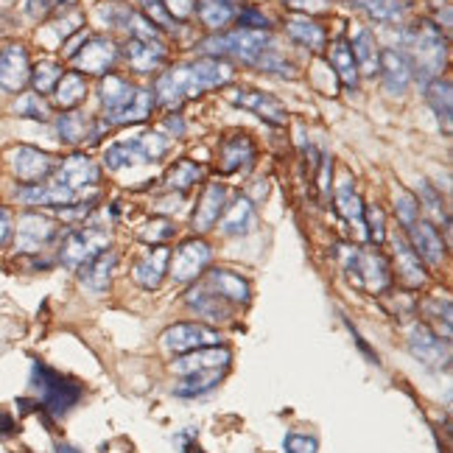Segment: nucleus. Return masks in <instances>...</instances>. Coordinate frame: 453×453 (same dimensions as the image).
I'll return each mask as SVG.
<instances>
[{
  "label": "nucleus",
  "mask_w": 453,
  "mask_h": 453,
  "mask_svg": "<svg viewBox=\"0 0 453 453\" xmlns=\"http://www.w3.org/2000/svg\"><path fill=\"white\" fill-rule=\"evenodd\" d=\"M233 76H235V71L226 59L202 57L196 62L168 67V71L157 79L154 96H157V104H160V107L177 110L190 98H199L207 90H216V87L230 84Z\"/></svg>",
  "instance_id": "1"
},
{
  "label": "nucleus",
  "mask_w": 453,
  "mask_h": 453,
  "mask_svg": "<svg viewBox=\"0 0 453 453\" xmlns=\"http://www.w3.org/2000/svg\"><path fill=\"white\" fill-rule=\"evenodd\" d=\"M28 380H31L34 395H37L40 411L57 417V420L65 414H71L76 409V403L81 400V395H84L79 380L57 372L54 367H48V364L40 361V358L31 361V378Z\"/></svg>",
  "instance_id": "2"
},
{
  "label": "nucleus",
  "mask_w": 453,
  "mask_h": 453,
  "mask_svg": "<svg viewBox=\"0 0 453 453\" xmlns=\"http://www.w3.org/2000/svg\"><path fill=\"white\" fill-rule=\"evenodd\" d=\"M406 57L411 62L414 76L423 84L440 79V73L445 71V59H448V42L442 37V31L437 23L431 20H420L414 23L411 31L406 34Z\"/></svg>",
  "instance_id": "3"
},
{
  "label": "nucleus",
  "mask_w": 453,
  "mask_h": 453,
  "mask_svg": "<svg viewBox=\"0 0 453 453\" xmlns=\"http://www.w3.org/2000/svg\"><path fill=\"white\" fill-rule=\"evenodd\" d=\"M171 143H173L171 134L149 129V132L129 137V141L112 143L107 151H104V165H107L110 171H124V168H132V165L157 163V160H163V157L168 154Z\"/></svg>",
  "instance_id": "4"
},
{
  "label": "nucleus",
  "mask_w": 453,
  "mask_h": 453,
  "mask_svg": "<svg viewBox=\"0 0 453 453\" xmlns=\"http://www.w3.org/2000/svg\"><path fill=\"white\" fill-rule=\"evenodd\" d=\"M272 48L269 31H252V28H233V31H221L216 37L202 42V54L204 57H233L243 65H257V59Z\"/></svg>",
  "instance_id": "5"
},
{
  "label": "nucleus",
  "mask_w": 453,
  "mask_h": 453,
  "mask_svg": "<svg viewBox=\"0 0 453 453\" xmlns=\"http://www.w3.org/2000/svg\"><path fill=\"white\" fill-rule=\"evenodd\" d=\"M344 272L347 277L367 288L370 294H383L392 286V269L378 250H358V247H342Z\"/></svg>",
  "instance_id": "6"
},
{
  "label": "nucleus",
  "mask_w": 453,
  "mask_h": 453,
  "mask_svg": "<svg viewBox=\"0 0 453 453\" xmlns=\"http://www.w3.org/2000/svg\"><path fill=\"white\" fill-rule=\"evenodd\" d=\"M107 247H110V230H104V226H93V224L79 226V230H71L65 235L62 247H59V264L79 272L87 260L96 257Z\"/></svg>",
  "instance_id": "7"
},
{
  "label": "nucleus",
  "mask_w": 453,
  "mask_h": 453,
  "mask_svg": "<svg viewBox=\"0 0 453 453\" xmlns=\"http://www.w3.org/2000/svg\"><path fill=\"white\" fill-rule=\"evenodd\" d=\"M211 260H213L211 243H207L204 238H188L168 257V274L177 283H194L204 274V269H207Z\"/></svg>",
  "instance_id": "8"
},
{
  "label": "nucleus",
  "mask_w": 453,
  "mask_h": 453,
  "mask_svg": "<svg viewBox=\"0 0 453 453\" xmlns=\"http://www.w3.org/2000/svg\"><path fill=\"white\" fill-rule=\"evenodd\" d=\"M118 57H120V50L110 37H93V34H87V37L81 40V48H76L71 54V62L81 73L107 76L115 71Z\"/></svg>",
  "instance_id": "9"
},
{
  "label": "nucleus",
  "mask_w": 453,
  "mask_h": 453,
  "mask_svg": "<svg viewBox=\"0 0 453 453\" xmlns=\"http://www.w3.org/2000/svg\"><path fill=\"white\" fill-rule=\"evenodd\" d=\"M163 347L173 356H182L190 350H202V347H216L221 344V334L211 325H199V322H180L163 330L160 336Z\"/></svg>",
  "instance_id": "10"
},
{
  "label": "nucleus",
  "mask_w": 453,
  "mask_h": 453,
  "mask_svg": "<svg viewBox=\"0 0 453 453\" xmlns=\"http://www.w3.org/2000/svg\"><path fill=\"white\" fill-rule=\"evenodd\" d=\"M9 163H12L14 177L23 185H37V182L50 180L57 165H59V160L54 154H48L42 149H34V146H14L9 151Z\"/></svg>",
  "instance_id": "11"
},
{
  "label": "nucleus",
  "mask_w": 453,
  "mask_h": 453,
  "mask_svg": "<svg viewBox=\"0 0 453 453\" xmlns=\"http://www.w3.org/2000/svg\"><path fill=\"white\" fill-rule=\"evenodd\" d=\"M54 180L84 199V196L96 194V182L101 180V168L87 154H71L57 165Z\"/></svg>",
  "instance_id": "12"
},
{
  "label": "nucleus",
  "mask_w": 453,
  "mask_h": 453,
  "mask_svg": "<svg viewBox=\"0 0 453 453\" xmlns=\"http://www.w3.org/2000/svg\"><path fill=\"white\" fill-rule=\"evenodd\" d=\"M226 98H230V104H235L238 110H247V112L257 115L269 127H286L288 124V110L283 107V101L274 98L272 93H260V90H250V87H238V90L226 93Z\"/></svg>",
  "instance_id": "13"
},
{
  "label": "nucleus",
  "mask_w": 453,
  "mask_h": 453,
  "mask_svg": "<svg viewBox=\"0 0 453 453\" xmlns=\"http://www.w3.org/2000/svg\"><path fill=\"white\" fill-rule=\"evenodd\" d=\"M409 350L411 356L426 364L431 370H445L448 361H450V353H448V339H440V334H434V330L423 322L411 325L409 330Z\"/></svg>",
  "instance_id": "14"
},
{
  "label": "nucleus",
  "mask_w": 453,
  "mask_h": 453,
  "mask_svg": "<svg viewBox=\"0 0 453 453\" xmlns=\"http://www.w3.org/2000/svg\"><path fill=\"white\" fill-rule=\"evenodd\" d=\"M31 81V59L28 50L20 42H9L0 48V90L23 93Z\"/></svg>",
  "instance_id": "15"
},
{
  "label": "nucleus",
  "mask_w": 453,
  "mask_h": 453,
  "mask_svg": "<svg viewBox=\"0 0 453 453\" xmlns=\"http://www.w3.org/2000/svg\"><path fill=\"white\" fill-rule=\"evenodd\" d=\"M59 235V224L42 213H23L17 221V250L20 252H42L48 243Z\"/></svg>",
  "instance_id": "16"
},
{
  "label": "nucleus",
  "mask_w": 453,
  "mask_h": 453,
  "mask_svg": "<svg viewBox=\"0 0 453 453\" xmlns=\"http://www.w3.org/2000/svg\"><path fill=\"white\" fill-rule=\"evenodd\" d=\"M257 160L255 141L243 132H233L221 137L219 143V171L221 173H243L250 171Z\"/></svg>",
  "instance_id": "17"
},
{
  "label": "nucleus",
  "mask_w": 453,
  "mask_h": 453,
  "mask_svg": "<svg viewBox=\"0 0 453 453\" xmlns=\"http://www.w3.org/2000/svg\"><path fill=\"white\" fill-rule=\"evenodd\" d=\"M199 280L213 294H219L224 303H230L233 308H243V305H250V300H252V286H250L247 277L238 274V272L211 269V272H204Z\"/></svg>",
  "instance_id": "18"
},
{
  "label": "nucleus",
  "mask_w": 453,
  "mask_h": 453,
  "mask_svg": "<svg viewBox=\"0 0 453 453\" xmlns=\"http://www.w3.org/2000/svg\"><path fill=\"white\" fill-rule=\"evenodd\" d=\"M233 364V353L226 347L216 344V347H202V350H190L182 353L177 361L171 364L173 375H194V372H211V370H230Z\"/></svg>",
  "instance_id": "19"
},
{
  "label": "nucleus",
  "mask_w": 453,
  "mask_h": 453,
  "mask_svg": "<svg viewBox=\"0 0 453 453\" xmlns=\"http://www.w3.org/2000/svg\"><path fill=\"white\" fill-rule=\"evenodd\" d=\"M378 73H380L383 87H387L389 96H403L414 81L411 62L406 57V50H400V48H383L380 50Z\"/></svg>",
  "instance_id": "20"
},
{
  "label": "nucleus",
  "mask_w": 453,
  "mask_h": 453,
  "mask_svg": "<svg viewBox=\"0 0 453 453\" xmlns=\"http://www.w3.org/2000/svg\"><path fill=\"white\" fill-rule=\"evenodd\" d=\"M124 59L137 76H149L165 67L168 50L160 40H129L124 45Z\"/></svg>",
  "instance_id": "21"
},
{
  "label": "nucleus",
  "mask_w": 453,
  "mask_h": 453,
  "mask_svg": "<svg viewBox=\"0 0 453 453\" xmlns=\"http://www.w3.org/2000/svg\"><path fill=\"white\" fill-rule=\"evenodd\" d=\"M409 243L411 250L420 255V260L431 269H440L445 260V241L440 235V230L431 221H414L409 226Z\"/></svg>",
  "instance_id": "22"
},
{
  "label": "nucleus",
  "mask_w": 453,
  "mask_h": 453,
  "mask_svg": "<svg viewBox=\"0 0 453 453\" xmlns=\"http://www.w3.org/2000/svg\"><path fill=\"white\" fill-rule=\"evenodd\" d=\"M168 257H171L168 243H165V247H151V250H146L141 257L134 260L132 280L141 286V288H146V291H157V288L163 286L165 274H168Z\"/></svg>",
  "instance_id": "23"
},
{
  "label": "nucleus",
  "mask_w": 453,
  "mask_h": 453,
  "mask_svg": "<svg viewBox=\"0 0 453 453\" xmlns=\"http://www.w3.org/2000/svg\"><path fill=\"white\" fill-rule=\"evenodd\" d=\"M224 207H226V188L221 182H207L199 196L196 211L190 216V226H194L196 233H211L219 224Z\"/></svg>",
  "instance_id": "24"
},
{
  "label": "nucleus",
  "mask_w": 453,
  "mask_h": 453,
  "mask_svg": "<svg viewBox=\"0 0 453 453\" xmlns=\"http://www.w3.org/2000/svg\"><path fill=\"white\" fill-rule=\"evenodd\" d=\"M392 247H395V269L400 274V280H403L409 288H423L426 280H428V272H426V264L420 260V255L411 250L409 238L395 233L392 235Z\"/></svg>",
  "instance_id": "25"
},
{
  "label": "nucleus",
  "mask_w": 453,
  "mask_h": 453,
  "mask_svg": "<svg viewBox=\"0 0 453 453\" xmlns=\"http://www.w3.org/2000/svg\"><path fill=\"white\" fill-rule=\"evenodd\" d=\"M101 17H107L110 26L120 28L129 34V40H160V31H157L146 17L132 9V6H107L101 9Z\"/></svg>",
  "instance_id": "26"
},
{
  "label": "nucleus",
  "mask_w": 453,
  "mask_h": 453,
  "mask_svg": "<svg viewBox=\"0 0 453 453\" xmlns=\"http://www.w3.org/2000/svg\"><path fill=\"white\" fill-rule=\"evenodd\" d=\"M221 233L230 238H243L257 230V211L247 196H235L221 213Z\"/></svg>",
  "instance_id": "27"
},
{
  "label": "nucleus",
  "mask_w": 453,
  "mask_h": 453,
  "mask_svg": "<svg viewBox=\"0 0 453 453\" xmlns=\"http://www.w3.org/2000/svg\"><path fill=\"white\" fill-rule=\"evenodd\" d=\"M154 107H157L154 90H149V87H137L132 101L124 104V107L115 110V112H107V115H104V120H107L110 127H134V124H143V120H149Z\"/></svg>",
  "instance_id": "28"
},
{
  "label": "nucleus",
  "mask_w": 453,
  "mask_h": 453,
  "mask_svg": "<svg viewBox=\"0 0 453 453\" xmlns=\"http://www.w3.org/2000/svg\"><path fill=\"white\" fill-rule=\"evenodd\" d=\"M185 303L194 308L199 317H204L207 322H216V319L219 322H230L233 313H235V308L230 303H224L219 294H213L202 280H196L194 286H190Z\"/></svg>",
  "instance_id": "29"
},
{
  "label": "nucleus",
  "mask_w": 453,
  "mask_h": 453,
  "mask_svg": "<svg viewBox=\"0 0 453 453\" xmlns=\"http://www.w3.org/2000/svg\"><path fill=\"white\" fill-rule=\"evenodd\" d=\"M115 266H118V252L115 250H104V252H98L96 257H90L87 264L79 269V280L90 288V291H96V294H101V291H107L110 288V283H112V277H115Z\"/></svg>",
  "instance_id": "30"
},
{
  "label": "nucleus",
  "mask_w": 453,
  "mask_h": 453,
  "mask_svg": "<svg viewBox=\"0 0 453 453\" xmlns=\"http://www.w3.org/2000/svg\"><path fill=\"white\" fill-rule=\"evenodd\" d=\"M286 34L297 45L308 48L311 54H322V50L327 48L325 28L317 20H311L308 14H291V17H286Z\"/></svg>",
  "instance_id": "31"
},
{
  "label": "nucleus",
  "mask_w": 453,
  "mask_h": 453,
  "mask_svg": "<svg viewBox=\"0 0 453 453\" xmlns=\"http://www.w3.org/2000/svg\"><path fill=\"white\" fill-rule=\"evenodd\" d=\"M96 132H98L96 120L84 112L71 110V112L57 118V134H59V141L67 146H81L84 141H93Z\"/></svg>",
  "instance_id": "32"
},
{
  "label": "nucleus",
  "mask_w": 453,
  "mask_h": 453,
  "mask_svg": "<svg viewBox=\"0 0 453 453\" xmlns=\"http://www.w3.org/2000/svg\"><path fill=\"white\" fill-rule=\"evenodd\" d=\"M330 67L336 71L339 81L344 90L356 93L358 90V81H361V73H358V65L353 59V50H350V40L339 37L334 42V48H330Z\"/></svg>",
  "instance_id": "33"
},
{
  "label": "nucleus",
  "mask_w": 453,
  "mask_h": 453,
  "mask_svg": "<svg viewBox=\"0 0 453 453\" xmlns=\"http://www.w3.org/2000/svg\"><path fill=\"white\" fill-rule=\"evenodd\" d=\"M350 50H353V59L358 65V73H367L375 76L378 73V65H380V48L375 42V34L370 28H358L350 40Z\"/></svg>",
  "instance_id": "34"
},
{
  "label": "nucleus",
  "mask_w": 453,
  "mask_h": 453,
  "mask_svg": "<svg viewBox=\"0 0 453 453\" xmlns=\"http://www.w3.org/2000/svg\"><path fill=\"white\" fill-rule=\"evenodd\" d=\"M336 211H339V216L344 221H350L356 230H361V235H364V221H361V216H364V202L356 194V185H353L350 173H344V177L336 182Z\"/></svg>",
  "instance_id": "35"
},
{
  "label": "nucleus",
  "mask_w": 453,
  "mask_h": 453,
  "mask_svg": "<svg viewBox=\"0 0 453 453\" xmlns=\"http://www.w3.org/2000/svg\"><path fill=\"white\" fill-rule=\"evenodd\" d=\"M137 87L132 81H127L124 76H118V73H107V76H101V84H98V101L104 104V110L107 112H115L120 110L124 104L132 101Z\"/></svg>",
  "instance_id": "36"
},
{
  "label": "nucleus",
  "mask_w": 453,
  "mask_h": 453,
  "mask_svg": "<svg viewBox=\"0 0 453 453\" xmlns=\"http://www.w3.org/2000/svg\"><path fill=\"white\" fill-rule=\"evenodd\" d=\"M235 0H196V14L202 26L216 34L235 20Z\"/></svg>",
  "instance_id": "37"
},
{
  "label": "nucleus",
  "mask_w": 453,
  "mask_h": 453,
  "mask_svg": "<svg viewBox=\"0 0 453 453\" xmlns=\"http://www.w3.org/2000/svg\"><path fill=\"white\" fill-rule=\"evenodd\" d=\"M87 98V84L81 79V73H62L59 84L54 87V104H57V110H65V112H71L76 110L79 104Z\"/></svg>",
  "instance_id": "38"
},
{
  "label": "nucleus",
  "mask_w": 453,
  "mask_h": 453,
  "mask_svg": "<svg viewBox=\"0 0 453 453\" xmlns=\"http://www.w3.org/2000/svg\"><path fill=\"white\" fill-rule=\"evenodd\" d=\"M426 101H428V107H431V112L437 115V120L442 124V129L445 132H450V101H453V96H450V81L448 79H434V81H428L426 84Z\"/></svg>",
  "instance_id": "39"
},
{
  "label": "nucleus",
  "mask_w": 453,
  "mask_h": 453,
  "mask_svg": "<svg viewBox=\"0 0 453 453\" xmlns=\"http://www.w3.org/2000/svg\"><path fill=\"white\" fill-rule=\"evenodd\" d=\"M226 370H211V372H194L185 375L177 387H173V395L177 397H202L207 392H213L219 383L224 380Z\"/></svg>",
  "instance_id": "40"
},
{
  "label": "nucleus",
  "mask_w": 453,
  "mask_h": 453,
  "mask_svg": "<svg viewBox=\"0 0 453 453\" xmlns=\"http://www.w3.org/2000/svg\"><path fill=\"white\" fill-rule=\"evenodd\" d=\"M204 177V168L196 163V160H180L173 163L165 173V188L171 190H180V194H185V190H190L194 185H199Z\"/></svg>",
  "instance_id": "41"
},
{
  "label": "nucleus",
  "mask_w": 453,
  "mask_h": 453,
  "mask_svg": "<svg viewBox=\"0 0 453 453\" xmlns=\"http://www.w3.org/2000/svg\"><path fill=\"white\" fill-rule=\"evenodd\" d=\"M353 4L367 12L375 23H400L406 17V4L400 0H353Z\"/></svg>",
  "instance_id": "42"
},
{
  "label": "nucleus",
  "mask_w": 453,
  "mask_h": 453,
  "mask_svg": "<svg viewBox=\"0 0 453 453\" xmlns=\"http://www.w3.org/2000/svg\"><path fill=\"white\" fill-rule=\"evenodd\" d=\"M62 65L59 62H50V59H42L37 62V67H31V87H34V93L37 96H48V93H54V87L59 84L62 79Z\"/></svg>",
  "instance_id": "43"
},
{
  "label": "nucleus",
  "mask_w": 453,
  "mask_h": 453,
  "mask_svg": "<svg viewBox=\"0 0 453 453\" xmlns=\"http://www.w3.org/2000/svg\"><path fill=\"white\" fill-rule=\"evenodd\" d=\"M57 14H59V17H54V20H50V31H54V37H57L59 42L73 40L76 34L84 28V14H81L76 6H65V9H59Z\"/></svg>",
  "instance_id": "44"
},
{
  "label": "nucleus",
  "mask_w": 453,
  "mask_h": 453,
  "mask_svg": "<svg viewBox=\"0 0 453 453\" xmlns=\"http://www.w3.org/2000/svg\"><path fill=\"white\" fill-rule=\"evenodd\" d=\"M364 238L372 241V243H383L387 241V216L378 204H364Z\"/></svg>",
  "instance_id": "45"
},
{
  "label": "nucleus",
  "mask_w": 453,
  "mask_h": 453,
  "mask_svg": "<svg viewBox=\"0 0 453 453\" xmlns=\"http://www.w3.org/2000/svg\"><path fill=\"white\" fill-rule=\"evenodd\" d=\"M14 112L20 115V118H31V120H50V107H48V101L45 96H37V93H26L17 98L14 104Z\"/></svg>",
  "instance_id": "46"
},
{
  "label": "nucleus",
  "mask_w": 453,
  "mask_h": 453,
  "mask_svg": "<svg viewBox=\"0 0 453 453\" xmlns=\"http://www.w3.org/2000/svg\"><path fill=\"white\" fill-rule=\"evenodd\" d=\"M173 233H177V226H173L171 219H151L143 224L141 238L149 243V247H165V243L173 238Z\"/></svg>",
  "instance_id": "47"
},
{
  "label": "nucleus",
  "mask_w": 453,
  "mask_h": 453,
  "mask_svg": "<svg viewBox=\"0 0 453 453\" xmlns=\"http://www.w3.org/2000/svg\"><path fill=\"white\" fill-rule=\"evenodd\" d=\"M395 211H397V221L406 226L414 224V221H420V202H417L414 194H409V190H397L395 194Z\"/></svg>",
  "instance_id": "48"
},
{
  "label": "nucleus",
  "mask_w": 453,
  "mask_h": 453,
  "mask_svg": "<svg viewBox=\"0 0 453 453\" xmlns=\"http://www.w3.org/2000/svg\"><path fill=\"white\" fill-rule=\"evenodd\" d=\"M414 196H417V202H420V204H426V211H428L434 219H440L445 226L450 224L445 204H442V199H440V194H437V188H434L431 182L420 180V194H414Z\"/></svg>",
  "instance_id": "49"
},
{
  "label": "nucleus",
  "mask_w": 453,
  "mask_h": 453,
  "mask_svg": "<svg viewBox=\"0 0 453 453\" xmlns=\"http://www.w3.org/2000/svg\"><path fill=\"white\" fill-rule=\"evenodd\" d=\"M141 4V14L146 17V20L154 26V28H163V31H173L180 23L171 20V14L165 12V6L160 4V0H137Z\"/></svg>",
  "instance_id": "50"
},
{
  "label": "nucleus",
  "mask_w": 453,
  "mask_h": 453,
  "mask_svg": "<svg viewBox=\"0 0 453 453\" xmlns=\"http://www.w3.org/2000/svg\"><path fill=\"white\" fill-rule=\"evenodd\" d=\"M283 450L286 453H317L319 450V440L311 437V434L291 431V434H286V440H283Z\"/></svg>",
  "instance_id": "51"
},
{
  "label": "nucleus",
  "mask_w": 453,
  "mask_h": 453,
  "mask_svg": "<svg viewBox=\"0 0 453 453\" xmlns=\"http://www.w3.org/2000/svg\"><path fill=\"white\" fill-rule=\"evenodd\" d=\"M235 23L238 28H252V31H269V20H266V14H260L257 9L252 6H243L235 12Z\"/></svg>",
  "instance_id": "52"
},
{
  "label": "nucleus",
  "mask_w": 453,
  "mask_h": 453,
  "mask_svg": "<svg viewBox=\"0 0 453 453\" xmlns=\"http://www.w3.org/2000/svg\"><path fill=\"white\" fill-rule=\"evenodd\" d=\"M440 303H442V297H431V300H426V303H423V313H426V317H431L434 322H440V319H442V330H445V336L450 339V300L442 305V311H440Z\"/></svg>",
  "instance_id": "53"
},
{
  "label": "nucleus",
  "mask_w": 453,
  "mask_h": 453,
  "mask_svg": "<svg viewBox=\"0 0 453 453\" xmlns=\"http://www.w3.org/2000/svg\"><path fill=\"white\" fill-rule=\"evenodd\" d=\"M173 23H188L196 14V0H160Z\"/></svg>",
  "instance_id": "54"
},
{
  "label": "nucleus",
  "mask_w": 453,
  "mask_h": 453,
  "mask_svg": "<svg viewBox=\"0 0 453 453\" xmlns=\"http://www.w3.org/2000/svg\"><path fill=\"white\" fill-rule=\"evenodd\" d=\"M26 4L34 17H45V14H57L65 6H73V0H26Z\"/></svg>",
  "instance_id": "55"
},
{
  "label": "nucleus",
  "mask_w": 453,
  "mask_h": 453,
  "mask_svg": "<svg viewBox=\"0 0 453 453\" xmlns=\"http://www.w3.org/2000/svg\"><path fill=\"white\" fill-rule=\"evenodd\" d=\"M286 4L297 14H319V12H327L334 0H286Z\"/></svg>",
  "instance_id": "56"
},
{
  "label": "nucleus",
  "mask_w": 453,
  "mask_h": 453,
  "mask_svg": "<svg viewBox=\"0 0 453 453\" xmlns=\"http://www.w3.org/2000/svg\"><path fill=\"white\" fill-rule=\"evenodd\" d=\"M12 235H14V216L9 207L0 204V250L12 241Z\"/></svg>",
  "instance_id": "57"
},
{
  "label": "nucleus",
  "mask_w": 453,
  "mask_h": 453,
  "mask_svg": "<svg viewBox=\"0 0 453 453\" xmlns=\"http://www.w3.org/2000/svg\"><path fill=\"white\" fill-rule=\"evenodd\" d=\"M17 434V423H14V417L9 411L0 409V437H14Z\"/></svg>",
  "instance_id": "58"
},
{
  "label": "nucleus",
  "mask_w": 453,
  "mask_h": 453,
  "mask_svg": "<svg viewBox=\"0 0 453 453\" xmlns=\"http://www.w3.org/2000/svg\"><path fill=\"white\" fill-rule=\"evenodd\" d=\"M330 168H334V163H330V157H322V177H319L322 194H327V190H330Z\"/></svg>",
  "instance_id": "59"
},
{
  "label": "nucleus",
  "mask_w": 453,
  "mask_h": 453,
  "mask_svg": "<svg viewBox=\"0 0 453 453\" xmlns=\"http://www.w3.org/2000/svg\"><path fill=\"white\" fill-rule=\"evenodd\" d=\"M165 127L171 129V137H180V134H182V120H180L177 115H171V118L165 120Z\"/></svg>",
  "instance_id": "60"
},
{
  "label": "nucleus",
  "mask_w": 453,
  "mask_h": 453,
  "mask_svg": "<svg viewBox=\"0 0 453 453\" xmlns=\"http://www.w3.org/2000/svg\"><path fill=\"white\" fill-rule=\"evenodd\" d=\"M54 453H81L79 448H73V445H65V442H59L57 448H54Z\"/></svg>",
  "instance_id": "61"
}]
</instances>
